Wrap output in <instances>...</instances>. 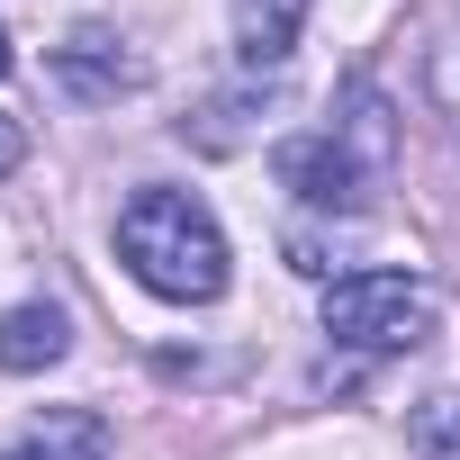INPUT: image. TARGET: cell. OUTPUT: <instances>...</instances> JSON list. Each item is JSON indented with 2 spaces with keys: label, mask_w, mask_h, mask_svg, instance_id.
<instances>
[{
  "label": "cell",
  "mask_w": 460,
  "mask_h": 460,
  "mask_svg": "<svg viewBox=\"0 0 460 460\" xmlns=\"http://www.w3.org/2000/svg\"><path fill=\"white\" fill-rule=\"evenodd\" d=\"M118 262L172 307H208L226 289V235L190 190H136L118 208Z\"/></svg>",
  "instance_id": "6da1fadb"
},
{
  "label": "cell",
  "mask_w": 460,
  "mask_h": 460,
  "mask_svg": "<svg viewBox=\"0 0 460 460\" xmlns=\"http://www.w3.org/2000/svg\"><path fill=\"white\" fill-rule=\"evenodd\" d=\"M19 163H28V127L0 109V172H19Z\"/></svg>",
  "instance_id": "8fae6325"
},
{
  "label": "cell",
  "mask_w": 460,
  "mask_h": 460,
  "mask_svg": "<svg viewBox=\"0 0 460 460\" xmlns=\"http://www.w3.org/2000/svg\"><path fill=\"white\" fill-rule=\"evenodd\" d=\"M10 64H19V55H10V28H0V73H10Z\"/></svg>",
  "instance_id": "7c38bea8"
},
{
  "label": "cell",
  "mask_w": 460,
  "mask_h": 460,
  "mask_svg": "<svg viewBox=\"0 0 460 460\" xmlns=\"http://www.w3.org/2000/svg\"><path fill=\"white\" fill-rule=\"evenodd\" d=\"M424 100H433V118L460 136V19H442L433 46H424Z\"/></svg>",
  "instance_id": "9c48e42d"
},
{
  "label": "cell",
  "mask_w": 460,
  "mask_h": 460,
  "mask_svg": "<svg viewBox=\"0 0 460 460\" xmlns=\"http://www.w3.org/2000/svg\"><path fill=\"white\" fill-rule=\"evenodd\" d=\"M433 289L415 271H343L325 289V334L352 343V352H415L433 334Z\"/></svg>",
  "instance_id": "7a4b0ae2"
},
{
  "label": "cell",
  "mask_w": 460,
  "mask_h": 460,
  "mask_svg": "<svg viewBox=\"0 0 460 460\" xmlns=\"http://www.w3.org/2000/svg\"><path fill=\"white\" fill-rule=\"evenodd\" d=\"M55 82L73 100H118V91H145V55H127L109 28H73L55 46Z\"/></svg>",
  "instance_id": "277c9868"
},
{
  "label": "cell",
  "mask_w": 460,
  "mask_h": 460,
  "mask_svg": "<svg viewBox=\"0 0 460 460\" xmlns=\"http://www.w3.org/2000/svg\"><path fill=\"white\" fill-rule=\"evenodd\" d=\"M334 145L370 172V181H388V163H397V136H388V100L370 91V82H352L343 91V118H334Z\"/></svg>",
  "instance_id": "ba28073f"
},
{
  "label": "cell",
  "mask_w": 460,
  "mask_h": 460,
  "mask_svg": "<svg viewBox=\"0 0 460 460\" xmlns=\"http://www.w3.org/2000/svg\"><path fill=\"white\" fill-rule=\"evenodd\" d=\"M271 163H280V190H298L307 208H370V190H379V181L334 145V127H325V136H289Z\"/></svg>",
  "instance_id": "3957f363"
},
{
  "label": "cell",
  "mask_w": 460,
  "mask_h": 460,
  "mask_svg": "<svg viewBox=\"0 0 460 460\" xmlns=\"http://www.w3.org/2000/svg\"><path fill=\"white\" fill-rule=\"evenodd\" d=\"M10 460H109V424H100L91 406H46V415L10 442Z\"/></svg>",
  "instance_id": "8992f818"
},
{
  "label": "cell",
  "mask_w": 460,
  "mask_h": 460,
  "mask_svg": "<svg viewBox=\"0 0 460 460\" xmlns=\"http://www.w3.org/2000/svg\"><path fill=\"white\" fill-rule=\"evenodd\" d=\"M406 433H415V460H460V388H433Z\"/></svg>",
  "instance_id": "30bf717a"
},
{
  "label": "cell",
  "mask_w": 460,
  "mask_h": 460,
  "mask_svg": "<svg viewBox=\"0 0 460 460\" xmlns=\"http://www.w3.org/2000/svg\"><path fill=\"white\" fill-rule=\"evenodd\" d=\"M298 28H307V0H235V55L253 73H280Z\"/></svg>",
  "instance_id": "52a82bcc"
},
{
  "label": "cell",
  "mask_w": 460,
  "mask_h": 460,
  "mask_svg": "<svg viewBox=\"0 0 460 460\" xmlns=\"http://www.w3.org/2000/svg\"><path fill=\"white\" fill-rule=\"evenodd\" d=\"M73 352V316L64 307H46V298H28V307H10V316H0V370H55Z\"/></svg>",
  "instance_id": "5b68a950"
}]
</instances>
